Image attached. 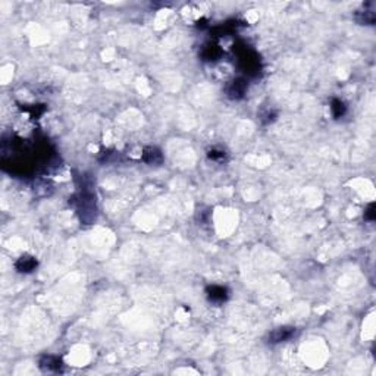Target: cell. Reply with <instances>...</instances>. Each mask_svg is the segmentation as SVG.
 <instances>
[{
	"mask_svg": "<svg viewBox=\"0 0 376 376\" xmlns=\"http://www.w3.org/2000/svg\"><path fill=\"white\" fill-rule=\"evenodd\" d=\"M247 90V84L244 79H234L226 85V94L229 99H243Z\"/></svg>",
	"mask_w": 376,
	"mask_h": 376,
	"instance_id": "1",
	"label": "cell"
},
{
	"mask_svg": "<svg viewBox=\"0 0 376 376\" xmlns=\"http://www.w3.org/2000/svg\"><path fill=\"white\" fill-rule=\"evenodd\" d=\"M40 368L46 372L59 374V372L63 371V362L59 357H54V356H44L40 360Z\"/></svg>",
	"mask_w": 376,
	"mask_h": 376,
	"instance_id": "2",
	"label": "cell"
},
{
	"mask_svg": "<svg viewBox=\"0 0 376 376\" xmlns=\"http://www.w3.org/2000/svg\"><path fill=\"white\" fill-rule=\"evenodd\" d=\"M296 334V329L291 328V326H282V328H278L275 331H272L269 334V343L272 344H278V343H284V341H288L293 335Z\"/></svg>",
	"mask_w": 376,
	"mask_h": 376,
	"instance_id": "3",
	"label": "cell"
},
{
	"mask_svg": "<svg viewBox=\"0 0 376 376\" xmlns=\"http://www.w3.org/2000/svg\"><path fill=\"white\" fill-rule=\"evenodd\" d=\"M206 293H207L209 300L213 301V303H224L228 299V290L225 287H221V285L207 287Z\"/></svg>",
	"mask_w": 376,
	"mask_h": 376,
	"instance_id": "4",
	"label": "cell"
},
{
	"mask_svg": "<svg viewBox=\"0 0 376 376\" xmlns=\"http://www.w3.org/2000/svg\"><path fill=\"white\" fill-rule=\"evenodd\" d=\"M15 268H16L19 272H24V274H29V272H32V271L37 268V260H35L32 256H28V254H25V256H21V257L16 260V263H15Z\"/></svg>",
	"mask_w": 376,
	"mask_h": 376,
	"instance_id": "5",
	"label": "cell"
},
{
	"mask_svg": "<svg viewBox=\"0 0 376 376\" xmlns=\"http://www.w3.org/2000/svg\"><path fill=\"white\" fill-rule=\"evenodd\" d=\"M375 18V12L374 9H369V4H366L362 10L356 12V21L362 25H374Z\"/></svg>",
	"mask_w": 376,
	"mask_h": 376,
	"instance_id": "6",
	"label": "cell"
},
{
	"mask_svg": "<svg viewBox=\"0 0 376 376\" xmlns=\"http://www.w3.org/2000/svg\"><path fill=\"white\" fill-rule=\"evenodd\" d=\"M143 160L144 162H147V163H160L162 162V153H160V150H157L156 147H147V149H144V151H143Z\"/></svg>",
	"mask_w": 376,
	"mask_h": 376,
	"instance_id": "7",
	"label": "cell"
},
{
	"mask_svg": "<svg viewBox=\"0 0 376 376\" xmlns=\"http://www.w3.org/2000/svg\"><path fill=\"white\" fill-rule=\"evenodd\" d=\"M331 110H332L334 118H341V116L346 113L347 107H346L344 101H341V100H338V99H334L332 103H331Z\"/></svg>",
	"mask_w": 376,
	"mask_h": 376,
	"instance_id": "8",
	"label": "cell"
},
{
	"mask_svg": "<svg viewBox=\"0 0 376 376\" xmlns=\"http://www.w3.org/2000/svg\"><path fill=\"white\" fill-rule=\"evenodd\" d=\"M209 157L212 159V160H221V159H224L225 157V151H222V150H210L209 151Z\"/></svg>",
	"mask_w": 376,
	"mask_h": 376,
	"instance_id": "9",
	"label": "cell"
},
{
	"mask_svg": "<svg viewBox=\"0 0 376 376\" xmlns=\"http://www.w3.org/2000/svg\"><path fill=\"white\" fill-rule=\"evenodd\" d=\"M376 216V212H375V204H371L369 206V209L365 212V219H368V221H374Z\"/></svg>",
	"mask_w": 376,
	"mask_h": 376,
	"instance_id": "10",
	"label": "cell"
}]
</instances>
